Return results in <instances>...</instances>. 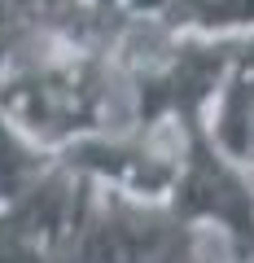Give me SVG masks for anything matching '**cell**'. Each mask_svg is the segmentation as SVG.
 I'll return each mask as SVG.
<instances>
[{
    "mask_svg": "<svg viewBox=\"0 0 254 263\" xmlns=\"http://www.w3.org/2000/svg\"><path fill=\"white\" fill-rule=\"evenodd\" d=\"M123 13L149 18L188 35H245L254 31V0H123Z\"/></svg>",
    "mask_w": 254,
    "mask_h": 263,
    "instance_id": "obj_1",
    "label": "cell"
},
{
    "mask_svg": "<svg viewBox=\"0 0 254 263\" xmlns=\"http://www.w3.org/2000/svg\"><path fill=\"white\" fill-rule=\"evenodd\" d=\"M219 263H228V259H219Z\"/></svg>",
    "mask_w": 254,
    "mask_h": 263,
    "instance_id": "obj_2",
    "label": "cell"
}]
</instances>
